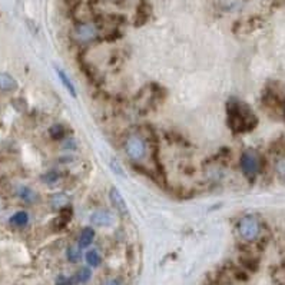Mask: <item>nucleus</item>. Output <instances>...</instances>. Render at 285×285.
I'll return each mask as SVG.
<instances>
[{
	"instance_id": "20",
	"label": "nucleus",
	"mask_w": 285,
	"mask_h": 285,
	"mask_svg": "<svg viewBox=\"0 0 285 285\" xmlns=\"http://www.w3.org/2000/svg\"><path fill=\"white\" fill-rule=\"evenodd\" d=\"M57 178H59V173H57V172H47L42 179L47 183H53L56 182Z\"/></svg>"
},
{
	"instance_id": "18",
	"label": "nucleus",
	"mask_w": 285,
	"mask_h": 285,
	"mask_svg": "<svg viewBox=\"0 0 285 285\" xmlns=\"http://www.w3.org/2000/svg\"><path fill=\"white\" fill-rule=\"evenodd\" d=\"M19 195H20V198H22L23 201H26V202H34V201L37 199V195H36V192L32 191L30 188H26V186L20 188Z\"/></svg>"
},
{
	"instance_id": "14",
	"label": "nucleus",
	"mask_w": 285,
	"mask_h": 285,
	"mask_svg": "<svg viewBox=\"0 0 285 285\" xmlns=\"http://www.w3.org/2000/svg\"><path fill=\"white\" fill-rule=\"evenodd\" d=\"M66 257H68V260L70 263L73 264L79 263L80 258H82V252H80L79 247H76V245H70L68 248V251H66Z\"/></svg>"
},
{
	"instance_id": "6",
	"label": "nucleus",
	"mask_w": 285,
	"mask_h": 285,
	"mask_svg": "<svg viewBox=\"0 0 285 285\" xmlns=\"http://www.w3.org/2000/svg\"><path fill=\"white\" fill-rule=\"evenodd\" d=\"M91 222L95 225V227H99V228H103V227H109L114 224V215L111 211H106V209H98L95 211L91 215Z\"/></svg>"
},
{
	"instance_id": "7",
	"label": "nucleus",
	"mask_w": 285,
	"mask_h": 285,
	"mask_svg": "<svg viewBox=\"0 0 285 285\" xmlns=\"http://www.w3.org/2000/svg\"><path fill=\"white\" fill-rule=\"evenodd\" d=\"M109 199L112 202L114 208L121 214V215H128V204L124 199L122 194L116 189V188H111L109 191Z\"/></svg>"
},
{
	"instance_id": "3",
	"label": "nucleus",
	"mask_w": 285,
	"mask_h": 285,
	"mask_svg": "<svg viewBox=\"0 0 285 285\" xmlns=\"http://www.w3.org/2000/svg\"><path fill=\"white\" fill-rule=\"evenodd\" d=\"M124 149L128 158L134 162H141L146 158L148 148H146V142L143 141V138L139 135H129L124 142Z\"/></svg>"
},
{
	"instance_id": "10",
	"label": "nucleus",
	"mask_w": 285,
	"mask_h": 285,
	"mask_svg": "<svg viewBox=\"0 0 285 285\" xmlns=\"http://www.w3.org/2000/svg\"><path fill=\"white\" fill-rule=\"evenodd\" d=\"M95 240V231L93 228H85L79 235V248H88Z\"/></svg>"
},
{
	"instance_id": "16",
	"label": "nucleus",
	"mask_w": 285,
	"mask_h": 285,
	"mask_svg": "<svg viewBox=\"0 0 285 285\" xmlns=\"http://www.w3.org/2000/svg\"><path fill=\"white\" fill-rule=\"evenodd\" d=\"M85 260H86V263L89 267H99L101 265V257H99V254L95 251V250H92V251H88L86 252V255H85Z\"/></svg>"
},
{
	"instance_id": "5",
	"label": "nucleus",
	"mask_w": 285,
	"mask_h": 285,
	"mask_svg": "<svg viewBox=\"0 0 285 285\" xmlns=\"http://www.w3.org/2000/svg\"><path fill=\"white\" fill-rule=\"evenodd\" d=\"M241 169L245 173V176L248 178H254L261 168V159H260V155L252 150L248 149L245 150L242 155H241Z\"/></svg>"
},
{
	"instance_id": "1",
	"label": "nucleus",
	"mask_w": 285,
	"mask_h": 285,
	"mask_svg": "<svg viewBox=\"0 0 285 285\" xmlns=\"http://www.w3.org/2000/svg\"><path fill=\"white\" fill-rule=\"evenodd\" d=\"M227 114L228 125L235 132H248L258 124L255 114L240 101H231L227 106Z\"/></svg>"
},
{
	"instance_id": "9",
	"label": "nucleus",
	"mask_w": 285,
	"mask_h": 285,
	"mask_svg": "<svg viewBox=\"0 0 285 285\" xmlns=\"http://www.w3.org/2000/svg\"><path fill=\"white\" fill-rule=\"evenodd\" d=\"M17 89V82L7 73H0V91L13 92Z\"/></svg>"
},
{
	"instance_id": "21",
	"label": "nucleus",
	"mask_w": 285,
	"mask_h": 285,
	"mask_svg": "<svg viewBox=\"0 0 285 285\" xmlns=\"http://www.w3.org/2000/svg\"><path fill=\"white\" fill-rule=\"evenodd\" d=\"M102 285H121V281L118 278H111V280H106Z\"/></svg>"
},
{
	"instance_id": "19",
	"label": "nucleus",
	"mask_w": 285,
	"mask_h": 285,
	"mask_svg": "<svg viewBox=\"0 0 285 285\" xmlns=\"http://www.w3.org/2000/svg\"><path fill=\"white\" fill-rule=\"evenodd\" d=\"M275 172L278 173L280 178L285 179V156H281V158L277 159V162H275Z\"/></svg>"
},
{
	"instance_id": "17",
	"label": "nucleus",
	"mask_w": 285,
	"mask_h": 285,
	"mask_svg": "<svg viewBox=\"0 0 285 285\" xmlns=\"http://www.w3.org/2000/svg\"><path fill=\"white\" fill-rule=\"evenodd\" d=\"M49 134H50V137L53 138L55 141H60V139H63V138L66 137V129H65L63 125H53L50 128Z\"/></svg>"
},
{
	"instance_id": "12",
	"label": "nucleus",
	"mask_w": 285,
	"mask_h": 285,
	"mask_svg": "<svg viewBox=\"0 0 285 285\" xmlns=\"http://www.w3.org/2000/svg\"><path fill=\"white\" fill-rule=\"evenodd\" d=\"M57 70V76H59V79H60V82H62V85L68 89V92L73 96V98H76V89H75V86H73V83L70 82V79H69V76L62 70V69H56Z\"/></svg>"
},
{
	"instance_id": "4",
	"label": "nucleus",
	"mask_w": 285,
	"mask_h": 285,
	"mask_svg": "<svg viewBox=\"0 0 285 285\" xmlns=\"http://www.w3.org/2000/svg\"><path fill=\"white\" fill-rule=\"evenodd\" d=\"M73 37L79 43H91L99 37V27L92 22H83L75 26Z\"/></svg>"
},
{
	"instance_id": "11",
	"label": "nucleus",
	"mask_w": 285,
	"mask_h": 285,
	"mask_svg": "<svg viewBox=\"0 0 285 285\" xmlns=\"http://www.w3.org/2000/svg\"><path fill=\"white\" fill-rule=\"evenodd\" d=\"M27 222H29V215H27L24 211H19V212H16V214L10 218V224L13 227H16V228L26 227Z\"/></svg>"
},
{
	"instance_id": "2",
	"label": "nucleus",
	"mask_w": 285,
	"mask_h": 285,
	"mask_svg": "<svg viewBox=\"0 0 285 285\" xmlns=\"http://www.w3.org/2000/svg\"><path fill=\"white\" fill-rule=\"evenodd\" d=\"M237 232H238L241 240H244L245 242H252V241L257 240L261 234V222L254 215H245L238 221Z\"/></svg>"
},
{
	"instance_id": "8",
	"label": "nucleus",
	"mask_w": 285,
	"mask_h": 285,
	"mask_svg": "<svg viewBox=\"0 0 285 285\" xmlns=\"http://www.w3.org/2000/svg\"><path fill=\"white\" fill-rule=\"evenodd\" d=\"M91 277H92L91 268L83 267V268H79V270H78V273L73 275V277H70L69 280H70V285L85 284V283H88V281L91 280Z\"/></svg>"
},
{
	"instance_id": "13",
	"label": "nucleus",
	"mask_w": 285,
	"mask_h": 285,
	"mask_svg": "<svg viewBox=\"0 0 285 285\" xmlns=\"http://www.w3.org/2000/svg\"><path fill=\"white\" fill-rule=\"evenodd\" d=\"M50 204H52L53 208H56V209H63V208L68 206V196L65 194L53 195L52 199H50Z\"/></svg>"
},
{
	"instance_id": "15",
	"label": "nucleus",
	"mask_w": 285,
	"mask_h": 285,
	"mask_svg": "<svg viewBox=\"0 0 285 285\" xmlns=\"http://www.w3.org/2000/svg\"><path fill=\"white\" fill-rule=\"evenodd\" d=\"M241 0H218V4L222 10L234 11L240 6Z\"/></svg>"
}]
</instances>
